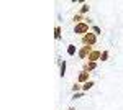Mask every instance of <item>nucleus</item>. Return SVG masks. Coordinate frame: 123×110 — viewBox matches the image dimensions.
Here are the masks:
<instances>
[{
	"mask_svg": "<svg viewBox=\"0 0 123 110\" xmlns=\"http://www.w3.org/2000/svg\"><path fill=\"white\" fill-rule=\"evenodd\" d=\"M89 12H90V5H89V3H82L80 8L77 10V13H80V15H87Z\"/></svg>",
	"mask_w": 123,
	"mask_h": 110,
	"instance_id": "obj_7",
	"label": "nucleus"
},
{
	"mask_svg": "<svg viewBox=\"0 0 123 110\" xmlns=\"http://www.w3.org/2000/svg\"><path fill=\"white\" fill-rule=\"evenodd\" d=\"M84 94H85V92H77V94L72 95V99H74V100H76V99H82V97H84Z\"/></svg>",
	"mask_w": 123,
	"mask_h": 110,
	"instance_id": "obj_16",
	"label": "nucleus"
},
{
	"mask_svg": "<svg viewBox=\"0 0 123 110\" xmlns=\"http://www.w3.org/2000/svg\"><path fill=\"white\" fill-rule=\"evenodd\" d=\"M108 59H110V51H108V49H104L102 54H100V61L105 63V61H108Z\"/></svg>",
	"mask_w": 123,
	"mask_h": 110,
	"instance_id": "obj_11",
	"label": "nucleus"
},
{
	"mask_svg": "<svg viewBox=\"0 0 123 110\" xmlns=\"http://www.w3.org/2000/svg\"><path fill=\"white\" fill-rule=\"evenodd\" d=\"M66 66H67L66 61H62L61 66H59V76H61V77H64V76H66Z\"/></svg>",
	"mask_w": 123,
	"mask_h": 110,
	"instance_id": "obj_13",
	"label": "nucleus"
},
{
	"mask_svg": "<svg viewBox=\"0 0 123 110\" xmlns=\"http://www.w3.org/2000/svg\"><path fill=\"white\" fill-rule=\"evenodd\" d=\"M77 51H79V49L76 48V45H69L67 46V56H74Z\"/></svg>",
	"mask_w": 123,
	"mask_h": 110,
	"instance_id": "obj_12",
	"label": "nucleus"
},
{
	"mask_svg": "<svg viewBox=\"0 0 123 110\" xmlns=\"http://www.w3.org/2000/svg\"><path fill=\"white\" fill-rule=\"evenodd\" d=\"M90 31H92L94 35H97V36H100V35H102V28L97 26V25H92V26H90Z\"/></svg>",
	"mask_w": 123,
	"mask_h": 110,
	"instance_id": "obj_14",
	"label": "nucleus"
},
{
	"mask_svg": "<svg viewBox=\"0 0 123 110\" xmlns=\"http://www.w3.org/2000/svg\"><path fill=\"white\" fill-rule=\"evenodd\" d=\"M85 17L84 15H80V13H76L74 17H72V21H74V25H77V23H82V21H85Z\"/></svg>",
	"mask_w": 123,
	"mask_h": 110,
	"instance_id": "obj_8",
	"label": "nucleus"
},
{
	"mask_svg": "<svg viewBox=\"0 0 123 110\" xmlns=\"http://www.w3.org/2000/svg\"><path fill=\"white\" fill-rule=\"evenodd\" d=\"M100 54H102V51L100 49H92L90 51V54H89V58H87V61H92V63H98L100 61Z\"/></svg>",
	"mask_w": 123,
	"mask_h": 110,
	"instance_id": "obj_4",
	"label": "nucleus"
},
{
	"mask_svg": "<svg viewBox=\"0 0 123 110\" xmlns=\"http://www.w3.org/2000/svg\"><path fill=\"white\" fill-rule=\"evenodd\" d=\"M90 81V72H85V71H80L77 74V82L79 84H85Z\"/></svg>",
	"mask_w": 123,
	"mask_h": 110,
	"instance_id": "obj_6",
	"label": "nucleus"
},
{
	"mask_svg": "<svg viewBox=\"0 0 123 110\" xmlns=\"http://www.w3.org/2000/svg\"><path fill=\"white\" fill-rule=\"evenodd\" d=\"M71 89H72V92H74V94H77V92H82V84H79V82H74V84H72V87H71Z\"/></svg>",
	"mask_w": 123,
	"mask_h": 110,
	"instance_id": "obj_15",
	"label": "nucleus"
},
{
	"mask_svg": "<svg viewBox=\"0 0 123 110\" xmlns=\"http://www.w3.org/2000/svg\"><path fill=\"white\" fill-rule=\"evenodd\" d=\"M94 48H90V46H80L79 48V51H77V56H79V59H85L87 61V58L90 54V51H92Z\"/></svg>",
	"mask_w": 123,
	"mask_h": 110,
	"instance_id": "obj_3",
	"label": "nucleus"
},
{
	"mask_svg": "<svg viewBox=\"0 0 123 110\" xmlns=\"http://www.w3.org/2000/svg\"><path fill=\"white\" fill-rule=\"evenodd\" d=\"M61 33H62V28L59 26V25H56V26H54V39H56V41L61 39Z\"/></svg>",
	"mask_w": 123,
	"mask_h": 110,
	"instance_id": "obj_10",
	"label": "nucleus"
},
{
	"mask_svg": "<svg viewBox=\"0 0 123 110\" xmlns=\"http://www.w3.org/2000/svg\"><path fill=\"white\" fill-rule=\"evenodd\" d=\"M80 43H82V46H90V48H94V46L97 45V35H94L92 31H89L87 35H84V36L80 38Z\"/></svg>",
	"mask_w": 123,
	"mask_h": 110,
	"instance_id": "obj_1",
	"label": "nucleus"
},
{
	"mask_svg": "<svg viewBox=\"0 0 123 110\" xmlns=\"http://www.w3.org/2000/svg\"><path fill=\"white\" fill-rule=\"evenodd\" d=\"M89 31H90V26H89V23H87V21H82V23L74 25V35H79L80 38L84 36V35H87Z\"/></svg>",
	"mask_w": 123,
	"mask_h": 110,
	"instance_id": "obj_2",
	"label": "nucleus"
},
{
	"mask_svg": "<svg viewBox=\"0 0 123 110\" xmlns=\"http://www.w3.org/2000/svg\"><path fill=\"white\" fill-rule=\"evenodd\" d=\"M98 67V63H92V61H85L84 66H82V71H85V72H92V71H95Z\"/></svg>",
	"mask_w": 123,
	"mask_h": 110,
	"instance_id": "obj_5",
	"label": "nucleus"
},
{
	"mask_svg": "<svg viewBox=\"0 0 123 110\" xmlns=\"http://www.w3.org/2000/svg\"><path fill=\"white\" fill-rule=\"evenodd\" d=\"M94 85H95V82H94V81H92V79H90L89 82L82 84V92H89V91H90V89H92V87H94Z\"/></svg>",
	"mask_w": 123,
	"mask_h": 110,
	"instance_id": "obj_9",
	"label": "nucleus"
}]
</instances>
